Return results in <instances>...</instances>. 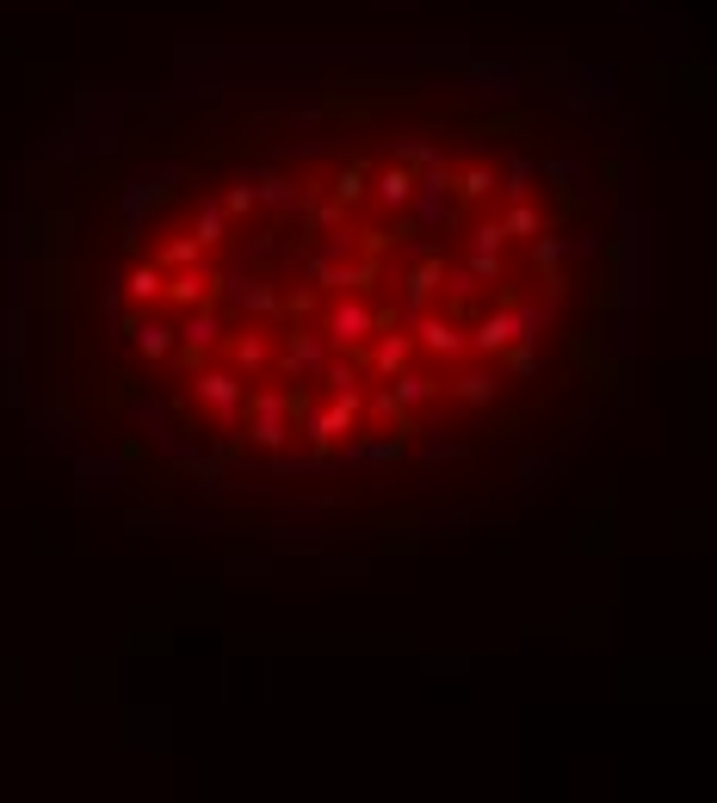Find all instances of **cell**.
I'll list each match as a JSON object with an SVG mask.
<instances>
[{"mask_svg":"<svg viewBox=\"0 0 717 803\" xmlns=\"http://www.w3.org/2000/svg\"><path fill=\"white\" fill-rule=\"evenodd\" d=\"M638 322L613 124L520 62L310 57L168 87L44 161L20 383L131 495L415 532L557 470Z\"/></svg>","mask_w":717,"mask_h":803,"instance_id":"obj_1","label":"cell"}]
</instances>
